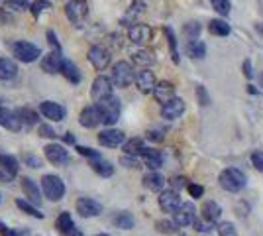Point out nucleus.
Returning a JSON list of instances; mask_svg holds the SVG:
<instances>
[{
  "label": "nucleus",
  "instance_id": "obj_63",
  "mask_svg": "<svg viewBox=\"0 0 263 236\" xmlns=\"http://www.w3.org/2000/svg\"><path fill=\"white\" fill-rule=\"evenodd\" d=\"M97 236H108V234H97Z\"/></svg>",
  "mask_w": 263,
  "mask_h": 236
},
{
  "label": "nucleus",
  "instance_id": "obj_40",
  "mask_svg": "<svg viewBox=\"0 0 263 236\" xmlns=\"http://www.w3.org/2000/svg\"><path fill=\"white\" fill-rule=\"evenodd\" d=\"M49 8H51V4L47 0H35V2L30 4V10H32V14L35 18H40L44 12H49Z\"/></svg>",
  "mask_w": 263,
  "mask_h": 236
},
{
  "label": "nucleus",
  "instance_id": "obj_58",
  "mask_svg": "<svg viewBox=\"0 0 263 236\" xmlns=\"http://www.w3.org/2000/svg\"><path fill=\"white\" fill-rule=\"evenodd\" d=\"M12 179H14V175H10L6 169L0 166V181H12Z\"/></svg>",
  "mask_w": 263,
  "mask_h": 236
},
{
  "label": "nucleus",
  "instance_id": "obj_18",
  "mask_svg": "<svg viewBox=\"0 0 263 236\" xmlns=\"http://www.w3.org/2000/svg\"><path fill=\"white\" fill-rule=\"evenodd\" d=\"M136 85H138V89L142 90L143 95H149V93H154L155 89V75L154 71H149V69H143L140 71L138 75H136Z\"/></svg>",
  "mask_w": 263,
  "mask_h": 236
},
{
  "label": "nucleus",
  "instance_id": "obj_13",
  "mask_svg": "<svg viewBox=\"0 0 263 236\" xmlns=\"http://www.w3.org/2000/svg\"><path fill=\"white\" fill-rule=\"evenodd\" d=\"M185 113V101L183 99H171L169 102L161 104V116L167 120H177L181 114Z\"/></svg>",
  "mask_w": 263,
  "mask_h": 236
},
{
  "label": "nucleus",
  "instance_id": "obj_46",
  "mask_svg": "<svg viewBox=\"0 0 263 236\" xmlns=\"http://www.w3.org/2000/svg\"><path fill=\"white\" fill-rule=\"evenodd\" d=\"M195 228L200 230V232H209V230H214V223H210V221H204V219H195Z\"/></svg>",
  "mask_w": 263,
  "mask_h": 236
},
{
  "label": "nucleus",
  "instance_id": "obj_59",
  "mask_svg": "<svg viewBox=\"0 0 263 236\" xmlns=\"http://www.w3.org/2000/svg\"><path fill=\"white\" fill-rule=\"evenodd\" d=\"M63 140H65L67 144H75V136L71 134V132H69V134H65V138H63Z\"/></svg>",
  "mask_w": 263,
  "mask_h": 236
},
{
  "label": "nucleus",
  "instance_id": "obj_23",
  "mask_svg": "<svg viewBox=\"0 0 263 236\" xmlns=\"http://www.w3.org/2000/svg\"><path fill=\"white\" fill-rule=\"evenodd\" d=\"M132 61L136 63V65H140V67L147 69L152 67L155 63V57L154 53L149 51V49H143V47H140V49H134L132 51Z\"/></svg>",
  "mask_w": 263,
  "mask_h": 236
},
{
  "label": "nucleus",
  "instance_id": "obj_31",
  "mask_svg": "<svg viewBox=\"0 0 263 236\" xmlns=\"http://www.w3.org/2000/svg\"><path fill=\"white\" fill-rule=\"evenodd\" d=\"M112 223H114V226L122 228V230H130V228H134V225H136V219H134L132 213H128V211H122V213H118L112 219Z\"/></svg>",
  "mask_w": 263,
  "mask_h": 236
},
{
  "label": "nucleus",
  "instance_id": "obj_9",
  "mask_svg": "<svg viewBox=\"0 0 263 236\" xmlns=\"http://www.w3.org/2000/svg\"><path fill=\"white\" fill-rule=\"evenodd\" d=\"M0 126H4L6 130H12V132H18V130H22L24 124L16 111H10L0 104Z\"/></svg>",
  "mask_w": 263,
  "mask_h": 236
},
{
  "label": "nucleus",
  "instance_id": "obj_47",
  "mask_svg": "<svg viewBox=\"0 0 263 236\" xmlns=\"http://www.w3.org/2000/svg\"><path fill=\"white\" fill-rule=\"evenodd\" d=\"M218 234L220 236H238V232H236V228H234L232 223H222V225L218 226Z\"/></svg>",
  "mask_w": 263,
  "mask_h": 236
},
{
  "label": "nucleus",
  "instance_id": "obj_64",
  "mask_svg": "<svg viewBox=\"0 0 263 236\" xmlns=\"http://www.w3.org/2000/svg\"><path fill=\"white\" fill-rule=\"evenodd\" d=\"M0 199H2V197H0Z\"/></svg>",
  "mask_w": 263,
  "mask_h": 236
},
{
  "label": "nucleus",
  "instance_id": "obj_52",
  "mask_svg": "<svg viewBox=\"0 0 263 236\" xmlns=\"http://www.w3.org/2000/svg\"><path fill=\"white\" fill-rule=\"evenodd\" d=\"M165 138L163 130H159V128H154V130H147V140H152V142H161Z\"/></svg>",
  "mask_w": 263,
  "mask_h": 236
},
{
  "label": "nucleus",
  "instance_id": "obj_6",
  "mask_svg": "<svg viewBox=\"0 0 263 236\" xmlns=\"http://www.w3.org/2000/svg\"><path fill=\"white\" fill-rule=\"evenodd\" d=\"M42 189H44L45 197L53 203L61 201L63 195H65V185H63V181L59 179L57 175H44V179H42Z\"/></svg>",
  "mask_w": 263,
  "mask_h": 236
},
{
  "label": "nucleus",
  "instance_id": "obj_26",
  "mask_svg": "<svg viewBox=\"0 0 263 236\" xmlns=\"http://www.w3.org/2000/svg\"><path fill=\"white\" fill-rule=\"evenodd\" d=\"M22 191L26 193V197L30 199L32 203H42V193L37 189V183L30 177H22Z\"/></svg>",
  "mask_w": 263,
  "mask_h": 236
},
{
  "label": "nucleus",
  "instance_id": "obj_57",
  "mask_svg": "<svg viewBox=\"0 0 263 236\" xmlns=\"http://www.w3.org/2000/svg\"><path fill=\"white\" fill-rule=\"evenodd\" d=\"M171 185L175 187V191H177V189H183V187L186 185V179H185V177H175V179L171 181Z\"/></svg>",
  "mask_w": 263,
  "mask_h": 236
},
{
  "label": "nucleus",
  "instance_id": "obj_38",
  "mask_svg": "<svg viewBox=\"0 0 263 236\" xmlns=\"http://www.w3.org/2000/svg\"><path fill=\"white\" fill-rule=\"evenodd\" d=\"M165 35H167V42H169V47H171V57H173V61L179 63V49H177V38H175V32L169 28V26H165L163 28Z\"/></svg>",
  "mask_w": 263,
  "mask_h": 236
},
{
  "label": "nucleus",
  "instance_id": "obj_30",
  "mask_svg": "<svg viewBox=\"0 0 263 236\" xmlns=\"http://www.w3.org/2000/svg\"><path fill=\"white\" fill-rule=\"evenodd\" d=\"M143 159H145V166L149 169H159L163 166V156H161V152H157V150H145L142 154Z\"/></svg>",
  "mask_w": 263,
  "mask_h": 236
},
{
  "label": "nucleus",
  "instance_id": "obj_25",
  "mask_svg": "<svg viewBox=\"0 0 263 236\" xmlns=\"http://www.w3.org/2000/svg\"><path fill=\"white\" fill-rule=\"evenodd\" d=\"M61 73H63V77H65L69 83H73V85H79V83H81V79H83V75H81L79 67L73 63V61H69V59H63Z\"/></svg>",
  "mask_w": 263,
  "mask_h": 236
},
{
  "label": "nucleus",
  "instance_id": "obj_48",
  "mask_svg": "<svg viewBox=\"0 0 263 236\" xmlns=\"http://www.w3.org/2000/svg\"><path fill=\"white\" fill-rule=\"evenodd\" d=\"M186 189H189V193H191V197H195V199H198V197L204 195V187H202V185H197V183H189Z\"/></svg>",
  "mask_w": 263,
  "mask_h": 236
},
{
  "label": "nucleus",
  "instance_id": "obj_61",
  "mask_svg": "<svg viewBox=\"0 0 263 236\" xmlns=\"http://www.w3.org/2000/svg\"><path fill=\"white\" fill-rule=\"evenodd\" d=\"M248 90H250V93H252V95H257V93H259V90L255 89V87H253V85H248Z\"/></svg>",
  "mask_w": 263,
  "mask_h": 236
},
{
  "label": "nucleus",
  "instance_id": "obj_16",
  "mask_svg": "<svg viewBox=\"0 0 263 236\" xmlns=\"http://www.w3.org/2000/svg\"><path fill=\"white\" fill-rule=\"evenodd\" d=\"M44 152L47 161H51L55 166H61V164L69 161V152L63 146H59V144H49V146H45Z\"/></svg>",
  "mask_w": 263,
  "mask_h": 236
},
{
  "label": "nucleus",
  "instance_id": "obj_17",
  "mask_svg": "<svg viewBox=\"0 0 263 236\" xmlns=\"http://www.w3.org/2000/svg\"><path fill=\"white\" fill-rule=\"evenodd\" d=\"M75 207H77V213L81 214V216H85V219L97 216V214H100V211H102L100 203H97L95 199H88V197H83V199H79Z\"/></svg>",
  "mask_w": 263,
  "mask_h": 236
},
{
  "label": "nucleus",
  "instance_id": "obj_19",
  "mask_svg": "<svg viewBox=\"0 0 263 236\" xmlns=\"http://www.w3.org/2000/svg\"><path fill=\"white\" fill-rule=\"evenodd\" d=\"M154 97L157 102H169L171 99H175V85L173 83H169V81H161V83H157L154 89Z\"/></svg>",
  "mask_w": 263,
  "mask_h": 236
},
{
  "label": "nucleus",
  "instance_id": "obj_7",
  "mask_svg": "<svg viewBox=\"0 0 263 236\" xmlns=\"http://www.w3.org/2000/svg\"><path fill=\"white\" fill-rule=\"evenodd\" d=\"M112 87H114V83H112V79L104 77V75H99V77L92 81V87H90V97H92V101H104V99H108L112 97Z\"/></svg>",
  "mask_w": 263,
  "mask_h": 236
},
{
  "label": "nucleus",
  "instance_id": "obj_41",
  "mask_svg": "<svg viewBox=\"0 0 263 236\" xmlns=\"http://www.w3.org/2000/svg\"><path fill=\"white\" fill-rule=\"evenodd\" d=\"M210 4H212V8L218 12L220 16H228L232 10L230 0H210Z\"/></svg>",
  "mask_w": 263,
  "mask_h": 236
},
{
  "label": "nucleus",
  "instance_id": "obj_20",
  "mask_svg": "<svg viewBox=\"0 0 263 236\" xmlns=\"http://www.w3.org/2000/svg\"><path fill=\"white\" fill-rule=\"evenodd\" d=\"M79 122H81V126H85V128H97V126L102 122L99 106H97V104H95V106H87V108L81 113V116H79Z\"/></svg>",
  "mask_w": 263,
  "mask_h": 236
},
{
  "label": "nucleus",
  "instance_id": "obj_5",
  "mask_svg": "<svg viewBox=\"0 0 263 236\" xmlns=\"http://www.w3.org/2000/svg\"><path fill=\"white\" fill-rule=\"evenodd\" d=\"M110 79H112L114 87L126 89L132 81L136 79V75H134V69H132V65L128 61H118V63L112 67V77Z\"/></svg>",
  "mask_w": 263,
  "mask_h": 236
},
{
  "label": "nucleus",
  "instance_id": "obj_21",
  "mask_svg": "<svg viewBox=\"0 0 263 236\" xmlns=\"http://www.w3.org/2000/svg\"><path fill=\"white\" fill-rule=\"evenodd\" d=\"M181 197L177 191H163L159 195V207L163 209L165 213H175L177 209L181 207Z\"/></svg>",
  "mask_w": 263,
  "mask_h": 236
},
{
  "label": "nucleus",
  "instance_id": "obj_8",
  "mask_svg": "<svg viewBox=\"0 0 263 236\" xmlns=\"http://www.w3.org/2000/svg\"><path fill=\"white\" fill-rule=\"evenodd\" d=\"M88 61L97 71H104L110 65V51L102 45H92L88 49Z\"/></svg>",
  "mask_w": 263,
  "mask_h": 236
},
{
  "label": "nucleus",
  "instance_id": "obj_44",
  "mask_svg": "<svg viewBox=\"0 0 263 236\" xmlns=\"http://www.w3.org/2000/svg\"><path fill=\"white\" fill-rule=\"evenodd\" d=\"M77 152L81 154V156L88 157L90 161H97V159H100V154L97 152V150H92V148H85V146H77Z\"/></svg>",
  "mask_w": 263,
  "mask_h": 236
},
{
  "label": "nucleus",
  "instance_id": "obj_4",
  "mask_svg": "<svg viewBox=\"0 0 263 236\" xmlns=\"http://www.w3.org/2000/svg\"><path fill=\"white\" fill-rule=\"evenodd\" d=\"M65 16L69 18V22H73L75 26L87 20L88 16V4L87 0H67L65 2Z\"/></svg>",
  "mask_w": 263,
  "mask_h": 236
},
{
  "label": "nucleus",
  "instance_id": "obj_62",
  "mask_svg": "<svg viewBox=\"0 0 263 236\" xmlns=\"http://www.w3.org/2000/svg\"><path fill=\"white\" fill-rule=\"evenodd\" d=\"M259 83H261V87H263V73L259 75Z\"/></svg>",
  "mask_w": 263,
  "mask_h": 236
},
{
  "label": "nucleus",
  "instance_id": "obj_55",
  "mask_svg": "<svg viewBox=\"0 0 263 236\" xmlns=\"http://www.w3.org/2000/svg\"><path fill=\"white\" fill-rule=\"evenodd\" d=\"M241 69H243V75H246L248 79H252V77H253L252 61H250V59H246V61H243V65H241Z\"/></svg>",
  "mask_w": 263,
  "mask_h": 236
},
{
  "label": "nucleus",
  "instance_id": "obj_51",
  "mask_svg": "<svg viewBox=\"0 0 263 236\" xmlns=\"http://www.w3.org/2000/svg\"><path fill=\"white\" fill-rule=\"evenodd\" d=\"M252 164H253V168L257 169V171H261V173H263V152H253V154H252Z\"/></svg>",
  "mask_w": 263,
  "mask_h": 236
},
{
  "label": "nucleus",
  "instance_id": "obj_60",
  "mask_svg": "<svg viewBox=\"0 0 263 236\" xmlns=\"http://www.w3.org/2000/svg\"><path fill=\"white\" fill-rule=\"evenodd\" d=\"M69 236H85V234H83V232H81V230H79L77 226H75V228H73V230H71V232H69Z\"/></svg>",
  "mask_w": 263,
  "mask_h": 236
},
{
  "label": "nucleus",
  "instance_id": "obj_11",
  "mask_svg": "<svg viewBox=\"0 0 263 236\" xmlns=\"http://www.w3.org/2000/svg\"><path fill=\"white\" fill-rule=\"evenodd\" d=\"M61 67H63V57H61V51L51 49V51H49L47 56H44V59H42V71H45L47 75L61 73Z\"/></svg>",
  "mask_w": 263,
  "mask_h": 236
},
{
  "label": "nucleus",
  "instance_id": "obj_22",
  "mask_svg": "<svg viewBox=\"0 0 263 236\" xmlns=\"http://www.w3.org/2000/svg\"><path fill=\"white\" fill-rule=\"evenodd\" d=\"M143 12H145V2H143V0H134L130 4V8H128V12H126L124 18H122V24H124V26H134L136 20L142 16Z\"/></svg>",
  "mask_w": 263,
  "mask_h": 236
},
{
  "label": "nucleus",
  "instance_id": "obj_14",
  "mask_svg": "<svg viewBox=\"0 0 263 236\" xmlns=\"http://www.w3.org/2000/svg\"><path fill=\"white\" fill-rule=\"evenodd\" d=\"M126 136L122 130H116V128H108V130H102L99 134V142L100 146H106V148H116L124 144Z\"/></svg>",
  "mask_w": 263,
  "mask_h": 236
},
{
  "label": "nucleus",
  "instance_id": "obj_42",
  "mask_svg": "<svg viewBox=\"0 0 263 236\" xmlns=\"http://www.w3.org/2000/svg\"><path fill=\"white\" fill-rule=\"evenodd\" d=\"M200 24L198 22H189L185 24V28H183V34L189 38V40H198V35H200Z\"/></svg>",
  "mask_w": 263,
  "mask_h": 236
},
{
  "label": "nucleus",
  "instance_id": "obj_32",
  "mask_svg": "<svg viewBox=\"0 0 263 236\" xmlns=\"http://www.w3.org/2000/svg\"><path fill=\"white\" fill-rule=\"evenodd\" d=\"M145 150H147V146L143 144L142 138H132V140H128V142L124 144V152H126V154H130V156L143 154Z\"/></svg>",
  "mask_w": 263,
  "mask_h": 236
},
{
  "label": "nucleus",
  "instance_id": "obj_39",
  "mask_svg": "<svg viewBox=\"0 0 263 236\" xmlns=\"http://www.w3.org/2000/svg\"><path fill=\"white\" fill-rule=\"evenodd\" d=\"M16 207L18 209H22L26 214H30V216H35V219H44V213H40L35 207H33L32 203L24 201V199H16Z\"/></svg>",
  "mask_w": 263,
  "mask_h": 236
},
{
  "label": "nucleus",
  "instance_id": "obj_33",
  "mask_svg": "<svg viewBox=\"0 0 263 236\" xmlns=\"http://www.w3.org/2000/svg\"><path fill=\"white\" fill-rule=\"evenodd\" d=\"M90 168L95 169L100 177H110V175L114 173V166H112L110 161H104L102 157L97 159V161H90Z\"/></svg>",
  "mask_w": 263,
  "mask_h": 236
},
{
  "label": "nucleus",
  "instance_id": "obj_43",
  "mask_svg": "<svg viewBox=\"0 0 263 236\" xmlns=\"http://www.w3.org/2000/svg\"><path fill=\"white\" fill-rule=\"evenodd\" d=\"M155 228L163 234H173L177 230V223H171V221H157L155 223Z\"/></svg>",
  "mask_w": 263,
  "mask_h": 236
},
{
  "label": "nucleus",
  "instance_id": "obj_12",
  "mask_svg": "<svg viewBox=\"0 0 263 236\" xmlns=\"http://www.w3.org/2000/svg\"><path fill=\"white\" fill-rule=\"evenodd\" d=\"M197 219V209L193 203H183L175 211V223L177 226H189L195 223Z\"/></svg>",
  "mask_w": 263,
  "mask_h": 236
},
{
  "label": "nucleus",
  "instance_id": "obj_36",
  "mask_svg": "<svg viewBox=\"0 0 263 236\" xmlns=\"http://www.w3.org/2000/svg\"><path fill=\"white\" fill-rule=\"evenodd\" d=\"M209 32L214 35H220V38H226L230 34V24H226L224 20H210Z\"/></svg>",
  "mask_w": 263,
  "mask_h": 236
},
{
  "label": "nucleus",
  "instance_id": "obj_56",
  "mask_svg": "<svg viewBox=\"0 0 263 236\" xmlns=\"http://www.w3.org/2000/svg\"><path fill=\"white\" fill-rule=\"evenodd\" d=\"M24 159H26V164H28L30 168H42V164H40V159H37V157H35V156H26V157H24Z\"/></svg>",
  "mask_w": 263,
  "mask_h": 236
},
{
  "label": "nucleus",
  "instance_id": "obj_49",
  "mask_svg": "<svg viewBox=\"0 0 263 236\" xmlns=\"http://www.w3.org/2000/svg\"><path fill=\"white\" fill-rule=\"evenodd\" d=\"M120 164L124 168H138L140 164H138V157L136 156H130V154H126V156L120 157Z\"/></svg>",
  "mask_w": 263,
  "mask_h": 236
},
{
  "label": "nucleus",
  "instance_id": "obj_2",
  "mask_svg": "<svg viewBox=\"0 0 263 236\" xmlns=\"http://www.w3.org/2000/svg\"><path fill=\"white\" fill-rule=\"evenodd\" d=\"M97 106H99V111H100L102 124L112 126V124L118 122L120 113H122V104L116 97H108V99H104V101H99L97 102Z\"/></svg>",
  "mask_w": 263,
  "mask_h": 236
},
{
  "label": "nucleus",
  "instance_id": "obj_27",
  "mask_svg": "<svg viewBox=\"0 0 263 236\" xmlns=\"http://www.w3.org/2000/svg\"><path fill=\"white\" fill-rule=\"evenodd\" d=\"M200 213H202V219H204V221L216 223L220 216H222V207H220L218 203H214V201H206L204 205H202Z\"/></svg>",
  "mask_w": 263,
  "mask_h": 236
},
{
  "label": "nucleus",
  "instance_id": "obj_29",
  "mask_svg": "<svg viewBox=\"0 0 263 236\" xmlns=\"http://www.w3.org/2000/svg\"><path fill=\"white\" fill-rule=\"evenodd\" d=\"M186 53H189V57H193V59H204L206 57V45L202 44L200 40H189Z\"/></svg>",
  "mask_w": 263,
  "mask_h": 236
},
{
  "label": "nucleus",
  "instance_id": "obj_15",
  "mask_svg": "<svg viewBox=\"0 0 263 236\" xmlns=\"http://www.w3.org/2000/svg\"><path fill=\"white\" fill-rule=\"evenodd\" d=\"M40 113L44 114L45 118L53 120V122H59V120H63V118H65V108H63L61 104L53 102V101L42 102V104H40Z\"/></svg>",
  "mask_w": 263,
  "mask_h": 236
},
{
  "label": "nucleus",
  "instance_id": "obj_24",
  "mask_svg": "<svg viewBox=\"0 0 263 236\" xmlns=\"http://www.w3.org/2000/svg\"><path fill=\"white\" fill-rule=\"evenodd\" d=\"M18 75V65L10 57H0V81H12Z\"/></svg>",
  "mask_w": 263,
  "mask_h": 236
},
{
  "label": "nucleus",
  "instance_id": "obj_3",
  "mask_svg": "<svg viewBox=\"0 0 263 236\" xmlns=\"http://www.w3.org/2000/svg\"><path fill=\"white\" fill-rule=\"evenodd\" d=\"M12 56L22 63H32L42 56V51L32 42H16V44H12Z\"/></svg>",
  "mask_w": 263,
  "mask_h": 236
},
{
  "label": "nucleus",
  "instance_id": "obj_34",
  "mask_svg": "<svg viewBox=\"0 0 263 236\" xmlns=\"http://www.w3.org/2000/svg\"><path fill=\"white\" fill-rule=\"evenodd\" d=\"M0 166L6 169L10 175H14V177L18 175V166H20V164H18V159L14 156H10V154H0Z\"/></svg>",
  "mask_w": 263,
  "mask_h": 236
},
{
  "label": "nucleus",
  "instance_id": "obj_54",
  "mask_svg": "<svg viewBox=\"0 0 263 236\" xmlns=\"http://www.w3.org/2000/svg\"><path fill=\"white\" fill-rule=\"evenodd\" d=\"M40 134L44 136V138H57V132H55L51 126H47V124L40 126Z\"/></svg>",
  "mask_w": 263,
  "mask_h": 236
},
{
  "label": "nucleus",
  "instance_id": "obj_53",
  "mask_svg": "<svg viewBox=\"0 0 263 236\" xmlns=\"http://www.w3.org/2000/svg\"><path fill=\"white\" fill-rule=\"evenodd\" d=\"M0 236H24V232L14 230V228H8L4 223H0Z\"/></svg>",
  "mask_w": 263,
  "mask_h": 236
},
{
  "label": "nucleus",
  "instance_id": "obj_1",
  "mask_svg": "<svg viewBox=\"0 0 263 236\" xmlns=\"http://www.w3.org/2000/svg\"><path fill=\"white\" fill-rule=\"evenodd\" d=\"M220 187L228 193H240L246 187V175L238 168H228L220 173Z\"/></svg>",
  "mask_w": 263,
  "mask_h": 236
},
{
  "label": "nucleus",
  "instance_id": "obj_50",
  "mask_svg": "<svg viewBox=\"0 0 263 236\" xmlns=\"http://www.w3.org/2000/svg\"><path fill=\"white\" fill-rule=\"evenodd\" d=\"M47 44L51 45V49H55V51H61V44H59L53 30H47Z\"/></svg>",
  "mask_w": 263,
  "mask_h": 236
},
{
  "label": "nucleus",
  "instance_id": "obj_10",
  "mask_svg": "<svg viewBox=\"0 0 263 236\" xmlns=\"http://www.w3.org/2000/svg\"><path fill=\"white\" fill-rule=\"evenodd\" d=\"M128 38H130L132 44L143 45L152 40V28L147 24H134L128 30Z\"/></svg>",
  "mask_w": 263,
  "mask_h": 236
},
{
  "label": "nucleus",
  "instance_id": "obj_45",
  "mask_svg": "<svg viewBox=\"0 0 263 236\" xmlns=\"http://www.w3.org/2000/svg\"><path fill=\"white\" fill-rule=\"evenodd\" d=\"M197 99L202 106H209L210 104V97H209V93H206V87H204V85H198L197 87Z\"/></svg>",
  "mask_w": 263,
  "mask_h": 236
},
{
  "label": "nucleus",
  "instance_id": "obj_28",
  "mask_svg": "<svg viewBox=\"0 0 263 236\" xmlns=\"http://www.w3.org/2000/svg\"><path fill=\"white\" fill-rule=\"evenodd\" d=\"M143 185L149 189V191H163L165 187V177L157 171H152L143 177Z\"/></svg>",
  "mask_w": 263,
  "mask_h": 236
},
{
  "label": "nucleus",
  "instance_id": "obj_35",
  "mask_svg": "<svg viewBox=\"0 0 263 236\" xmlns=\"http://www.w3.org/2000/svg\"><path fill=\"white\" fill-rule=\"evenodd\" d=\"M57 230L61 232V234H67L69 236V232L75 228V223H73V219H71V214L69 213H61L59 214V219H57Z\"/></svg>",
  "mask_w": 263,
  "mask_h": 236
},
{
  "label": "nucleus",
  "instance_id": "obj_37",
  "mask_svg": "<svg viewBox=\"0 0 263 236\" xmlns=\"http://www.w3.org/2000/svg\"><path fill=\"white\" fill-rule=\"evenodd\" d=\"M16 113H18V116H20V120H22L24 126H28V128L37 122V113L32 111V108H18Z\"/></svg>",
  "mask_w": 263,
  "mask_h": 236
}]
</instances>
